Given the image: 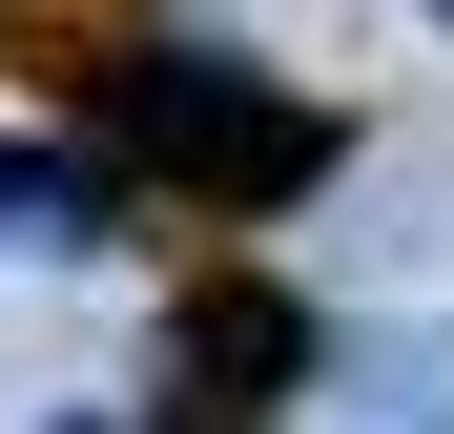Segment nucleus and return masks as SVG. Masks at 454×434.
Returning <instances> with one entry per match:
<instances>
[{
    "mask_svg": "<svg viewBox=\"0 0 454 434\" xmlns=\"http://www.w3.org/2000/svg\"><path fill=\"white\" fill-rule=\"evenodd\" d=\"M42 434H124V414H42Z\"/></svg>",
    "mask_w": 454,
    "mask_h": 434,
    "instance_id": "nucleus-5",
    "label": "nucleus"
},
{
    "mask_svg": "<svg viewBox=\"0 0 454 434\" xmlns=\"http://www.w3.org/2000/svg\"><path fill=\"white\" fill-rule=\"evenodd\" d=\"M104 124H124L166 186H207V207H269V186H310V166H331V124L289 104V83H248V42H124Z\"/></svg>",
    "mask_w": 454,
    "mask_h": 434,
    "instance_id": "nucleus-1",
    "label": "nucleus"
},
{
    "mask_svg": "<svg viewBox=\"0 0 454 434\" xmlns=\"http://www.w3.org/2000/svg\"><path fill=\"white\" fill-rule=\"evenodd\" d=\"M434 21H454V0H434Z\"/></svg>",
    "mask_w": 454,
    "mask_h": 434,
    "instance_id": "nucleus-6",
    "label": "nucleus"
},
{
    "mask_svg": "<svg viewBox=\"0 0 454 434\" xmlns=\"http://www.w3.org/2000/svg\"><path fill=\"white\" fill-rule=\"evenodd\" d=\"M310 373H331V331L289 311L269 269H207V289H166V351H145L166 434H248V414H310Z\"/></svg>",
    "mask_w": 454,
    "mask_h": 434,
    "instance_id": "nucleus-2",
    "label": "nucleus"
},
{
    "mask_svg": "<svg viewBox=\"0 0 454 434\" xmlns=\"http://www.w3.org/2000/svg\"><path fill=\"white\" fill-rule=\"evenodd\" d=\"M310 414H331V434H454V351H434V331H372V351H351V331H331Z\"/></svg>",
    "mask_w": 454,
    "mask_h": 434,
    "instance_id": "nucleus-3",
    "label": "nucleus"
},
{
    "mask_svg": "<svg viewBox=\"0 0 454 434\" xmlns=\"http://www.w3.org/2000/svg\"><path fill=\"white\" fill-rule=\"evenodd\" d=\"M124 228V186L83 166V145H0V249L21 269H62V249H104Z\"/></svg>",
    "mask_w": 454,
    "mask_h": 434,
    "instance_id": "nucleus-4",
    "label": "nucleus"
}]
</instances>
